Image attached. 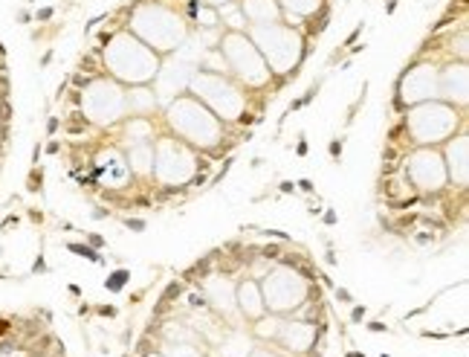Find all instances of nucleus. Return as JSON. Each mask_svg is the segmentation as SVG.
<instances>
[{
    "label": "nucleus",
    "instance_id": "20",
    "mask_svg": "<svg viewBox=\"0 0 469 357\" xmlns=\"http://www.w3.org/2000/svg\"><path fill=\"white\" fill-rule=\"evenodd\" d=\"M125 163L131 174L151 177V172H154V143H131V148L125 151Z\"/></svg>",
    "mask_w": 469,
    "mask_h": 357
},
{
    "label": "nucleus",
    "instance_id": "18",
    "mask_svg": "<svg viewBox=\"0 0 469 357\" xmlns=\"http://www.w3.org/2000/svg\"><path fill=\"white\" fill-rule=\"evenodd\" d=\"M238 9L246 26H270V23L284 21L279 0H238Z\"/></svg>",
    "mask_w": 469,
    "mask_h": 357
},
{
    "label": "nucleus",
    "instance_id": "11",
    "mask_svg": "<svg viewBox=\"0 0 469 357\" xmlns=\"http://www.w3.org/2000/svg\"><path fill=\"white\" fill-rule=\"evenodd\" d=\"M198 52L203 56V47L191 50L183 44L180 50H174L171 56H165V61H160V70L154 76V93H157L160 105H169L174 96L189 90V79L203 61V59H198Z\"/></svg>",
    "mask_w": 469,
    "mask_h": 357
},
{
    "label": "nucleus",
    "instance_id": "12",
    "mask_svg": "<svg viewBox=\"0 0 469 357\" xmlns=\"http://www.w3.org/2000/svg\"><path fill=\"white\" fill-rule=\"evenodd\" d=\"M406 177L409 183L415 186L423 195H437L449 183L444 155L437 151V146H418L406 157Z\"/></svg>",
    "mask_w": 469,
    "mask_h": 357
},
{
    "label": "nucleus",
    "instance_id": "7",
    "mask_svg": "<svg viewBox=\"0 0 469 357\" xmlns=\"http://www.w3.org/2000/svg\"><path fill=\"white\" fill-rule=\"evenodd\" d=\"M217 52L226 61V73H232L241 88L261 90V88L270 85V79H272L270 67H267L264 59H261L258 47L253 44V38L246 33H232L229 30L224 38H220Z\"/></svg>",
    "mask_w": 469,
    "mask_h": 357
},
{
    "label": "nucleus",
    "instance_id": "32",
    "mask_svg": "<svg viewBox=\"0 0 469 357\" xmlns=\"http://www.w3.org/2000/svg\"><path fill=\"white\" fill-rule=\"evenodd\" d=\"M145 357H162L160 352H151V354H145Z\"/></svg>",
    "mask_w": 469,
    "mask_h": 357
},
{
    "label": "nucleus",
    "instance_id": "3",
    "mask_svg": "<svg viewBox=\"0 0 469 357\" xmlns=\"http://www.w3.org/2000/svg\"><path fill=\"white\" fill-rule=\"evenodd\" d=\"M165 126L169 131L183 140L186 146H191L195 151H212L224 143V126L209 108H206L195 96H174V99L165 105Z\"/></svg>",
    "mask_w": 469,
    "mask_h": 357
},
{
    "label": "nucleus",
    "instance_id": "28",
    "mask_svg": "<svg viewBox=\"0 0 469 357\" xmlns=\"http://www.w3.org/2000/svg\"><path fill=\"white\" fill-rule=\"evenodd\" d=\"M191 4H198V6H212V9H220V6L232 4V0H191Z\"/></svg>",
    "mask_w": 469,
    "mask_h": 357
},
{
    "label": "nucleus",
    "instance_id": "26",
    "mask_svg": "<svg viewBox=\"0 0 469 357\" xmlns=\"http://www.w3.org/2000/svg\"><path fill=\"white\" fill-rule=\"evenodd\" d=\"M279 328H281V317L279 314H264V317H258V323H255V337H261V340H275L279 337Z\"/></svg>",
    "mask_w": 469,
    "mask_h": 357
},
{
    "label": "nucleus",
    "instance_id": "16",
    "mask_svg": "<svg viewBox=\"0 0 469 357\" xmlns=\"http://www.w3.org/2000/svg\"><path fill=\"white\" fill-rule=\"evenodd\" d=\"M281 343V346L287 352H296V354H305L313 349L316 343V325L308 323V320H281V328H279V337H275Z\"/></svg>",
    "mask_w": 469,
    "mask_h": 357
},
{
    "label": "nucleus",
    "instance_id": "24",
    "mask_svg": "<svg viewBox=\"0 0 469 357\" xmlns=\"http://www.w3.org/2000/svg\"><path fill=\"white\" fill-rule=\"evenodd\" d=\"M125 136L131 143H154V122L151 117H125Z\"/></svg>",
    "mask_w": 469,
    "mask_h": 357
},
{
    "label": "nucleus",
    "instance_id": "6",
    "mask_svg": "<svg viewBox=\"0 0 469 357\" xmlns=\"http://www.w3.org/2000/svg\"><path fill=\"white\" fill-rule=\"evenodd\" d=\"M461 128V111L444 99L411 105L406 114V131L415 146H440Z\"/></svg>",
    "mask_w": 469,
    "mask_h": 357
},
{
    "label": "nucleus",
    "instance_id": "15",
    "mask_svg": "<svg viewBox=\"0 0 469 357\" xmlns=\"http://www.w3.org/2000/svg\"><path fill=\"white\" fill-rule=\"evenodd\" d=\"M444 166L452 186L464 189L469 183V136L466 134H452L444 143Z\"/></svg>",
    "mask_w": 469,
    "mask_h": 357
},
{
    "label": "nucleus",
    "instance_id": "13",
    "mask_svg": "<svg viewBox=\"0 0 469 357\" xmlns=\"http://www.w3.org/2000/svg\"><path fill=\"white\" fill-rule=\"evenodd\" d=\"M437 76H440V67L432 61H420L415 64L411 70L403 73L400 79V102L403 105H420V102H429L437 99Z\"/></svg>",
    "mask_w": 469,
    "mask_h": 357
},
{
    "label": "nucleus",
    "instance_id": "4",
    "mask_svg": "<svg viewBox=\"0 0 469 357\" xmlns=\"http://www.w3.org/2000/svg\"><path fill=\"white\" fill-rule=\"evenodd\" d=\"M246 35L253 38L272 76L296 73V67L305 59V35L299 33V26H290L284 21L270 26H246Z\"/></svg>",
    "mask_w": 469,
    "mask_h": 357
},
{
    "label": "nucleus",
    "instance_id": "23",
    "mask_svg": "<svg viewBox=\"0 0 469 357\" xmlns=\"http://www.w3.org/2000/svg\"><path fill=\"white\" fill-rule=\"evenodd\" d=\"M253 337L246 332H229L217 346V357H250L253 354Z\"/></svg>",
    "mask_w": 469,
    "mask_h": 357
},
{
    "label": "nucleus",
    "instance_id": "14",
    "mask_svg": "<svg viewBox=\"0 0 469 357\" xmlns=\"http://www.w3.org/2000/svg\"><path fill=\"white\" fill-rule=\"evenodd\" d=\"M437 99H444L446 105L464 111L469 102V70L466 61H449L446 67H440L437 76Z\"/></svg>",
    "mask_w": 469,
    "mask_h": 357
},
{
    "label": "nucleus",
    "instance_id": "17",
    "mask_svg": "<svg viewBox=\"0 0 469 357\" xmlns=\"http://www.w3.org/2000/svg\"><path fill=\"white\" fill-rule=\"evenodd\" d=\"M203 294L209 299V305L224 314V317H234L238 305H234V285L226 277H209L203 282Z\"/></svg>",
    "mask_w": 469,
    "mask_h": 357
},
{
    "label": "nucleus",
    "instance_id": "8",
    "mask_svg": "<svg viewBox=\"0 0 469 357\" xmlns=\"http://www.w3.org/2000/svg\"><path fill=\"white\" fill-rule=\"evenodd\" d=\"M85 119L99 128H114L128 117V88L110 76H96L81 88Z\"/></svg>",
    "mask_w": 469,
    "mask_h": 357
},
{
    "label": "nucleus",
    "instance_id": "27",
    "mask_svg": "<svg viewBox=\"0 0 469 357\" xmlns=\"http://www.w3.org/2000/svg\"><path fill=\"white\" fill-rule=\"evenodd\" d=\"M195 9H198V23L203 26V30H215V26L220 23L217 9H212V6H198V4H195Z\"/></svg>",
    "mask_w": 469,
    "mask_h": 357
},
{
    "label": "nucleus",
    "instance_id": "25",
    "mask_svg": "<svg viewBox=\"0 0 469 357\" xmlns=\"http://www.w3.org/2000/svg\"><path fill=\"white\" fill-rule=\"evenodd\" d=\"M160 354H162V357H200L203 352L195 346V343H186V340H165Z\"/></svg>",
    "mask_w": 469,
    "mask_h": 357
},
{
    "label": "nucleus",
    "instance_id": "30",
    "mask_svg": "<svg viewBox=\"0 0 469 357\" xmlns=\"http://www.w3.org/2000/svg\"><path fill=\"white\" fill-rule=\"evenodd\" d=\"M47 18H52V9H41L38 12V21H47Z\"/></svg>",
    "mask_w": 469,
    "mask_h": 357
},
{
    "label": "nucleus",
    "instance_id": "33",
    "mask_svg": "<svg viewBox=\"0 0 469 357\" xmlns=\"http://www.w3.org/2000/svg\"><path fill=\"white\" fill-rule=\"evenodd\" d=\"M200 357H206V354H200Z\"/></svg>",
    "mask_w": 469,
    "mask_h": 357
},
{
    "label": "nucleus",
    "instance_id": "5",
    "mask_svg": "<svg viewBox=\"0 0 469 357\" xmlns=\"http://www.w3.org/2000/svg\"><path fill=\"white\" fill-rule=\"evenodd\" d=\"M189 93L200 99L220 122H238L246 114V88H241L238 81H232L226 73H212L198 67L189 79Z\"/></svg>",
    "mask_w": 469,
    "mask_h": 357
},
{
    "label": "nucleus",
    "instance_id": "21",
    "mask_svg": "<svg viewBox=\"0 0 469 357\" xmlns=\"http://www.w3.org/2000/svg\"><path fill=\"white\" fill-rule=\"evenodd\" d=\"M160 108L154 88L133 85L128 88V117H151Z\"/></svg>",
    "mask_w": 469,
    "mask_h": 357
},
{
    "label": "nucleus",
    "instance_id": "19",
    "mask_svg": "<svg viewBox=\"0 0 469 357\" xmlns=\"http://www.w3.org/2000/svg\"><path fill=\"white\" fill-rule=\"evenodd\" d=\"M234 305H238V314L246 320H258L264 317V296H261V285L255 279H244L241 285H234Z\"/></svg>",
    "mask_w": 469,
    "mask_h": 357
},
{
    "label": "nucleus",
    "instance_id": "9",
    "mask_svg": "<svg viewBox=\"0 0 469 357\" xmlns=\"http://www.w3.org/2000/svg\"><path fill=\"white\" fill-rule=\"evenodd\" d=\"M200 172V157L198 151L177 140L174 134H165L154 140V172L151 177L160 186H186L195 181Z\"/></svg>",
    "mask_w": 469,
    "mask_h": 357
},
{
    "label": "nucleus",
    "instance_id": "29",
    "mask_svg": "<svg viewBox=\"0 0 469 357\" xmlns=\"http://www.w3.org/2000/svg\"><path fill=\"white\" fill-rule=\"evenodd\" d=\"M250 357H279L275 352H270V349H253V354Z\"/></svg>",
    "mask_w": 469,
    "mask_h": 357
},
{
    "label": "nucleus",
    "instance_id": "31",
    "mask_svg": "<svg viewBox=\"0 0 469 357\" xmlns=\"http://www.w3.org/2000/svg\"><path fill=\"white\" fill-rule=\"evenodd\" d=\"M128 227H131V230H143L145 224H143V221H128Z\"/></svg>",
    "mask_w": 469,
    "mask_h": 357
},
{
    "label": "nucleus",
    "instance_id": "10",
    "mask_svg": "<svg viewBox=\"0 0 469 357\" xmlns=\"http://www.w3.org/2000/svg\"><path fill=\"white\" fill-rule=\"evenodd\" d=\"M261 285V296H264V308L270 314H293L308 302V279L293 265H275L267 270Z\"/></svg>",
    "mask_w": 469,
    "mask_h": 357
},
{
    "label": "nucleus",
    "instance_id": "2",
    "mask_svg": "<svg viewBox=\"0 0 469 357\" xmlns=\"http://www.w3.org/2000/svg\"><path fill=\"white\" fill-rule=\"evenodd\" d=\"M162 56L145 47L140 38L128 30H116L105 41L102 47V64L110 79H116L119 85L133 88V85H151L160 70Z\"/></svg>",
    "mask_w": 469,
    "mask_h": 357
},
{
    "label": "nucleus",
    "instance_id": "22",
    "mask_svg": "<svg viewBox=\"0 0 469 357\" xmlns=\"http://www.w3.org/2000/svg\"><path fill=\"white\" fill-rule=\"evenodd\" d=\"M279 6L284 12V18L290 21V26H299L305 18L316 15L322 9V0H279Z\"/></svg>",
    "mask_w": 469,
    "mask_h": 357
},
{
    "label": "nucleus",
    "instance_id": "1",
    "mask_svg": "<svg viewBox=\"0 0 469 357\" xmlns=\"http://www.w3.org/2000/svg\"><path fill=\"white\" fill-rule=\"evenodd\" d=\"M128 33H133L157 56H171L189 41V21L162 0H140L128 15Z\"/></svg>",
    "mask_w": 469,
    "mask_h": 357
}]
</instances>
